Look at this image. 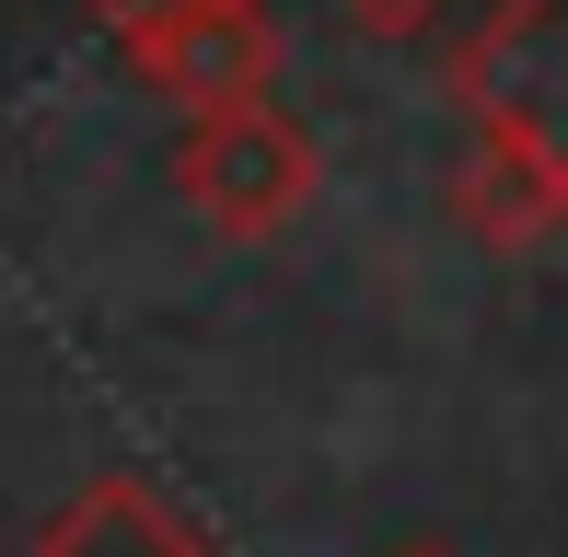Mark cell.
Segmentation results:
<instances>
[{
	"label": "cell",
	"instance_id": "obj_1",
	"mask_svg": "<svg viewBox=\"0 0 568 557\" xmlns=\"http://www.w3.org/2000/svg\"><path fill=\"white\" fill-rule=\"evenodd\" d=\"M453 117H464L453 174L464 233L499 256L568 233V0H499L453 47Z\"/></svg>",
	"mask_w": 568,
	"mask_h": 557
},
{
	"label": "cell",
	"instance_id": "obj_2",
	"mask_svg": "<svg viewBox=\"0 0 568 557\" xmlns=\"http://www.w3.org/2000/svg\"><path fill=\"white\" fill-rule=\"evenodd\" d=\"M174 198H186L221 244H267V233H291V221L314 210V140H302L278 105L186 117V140H174Z\"/></svg>",
	"mask_w": 568,
	"mask_h": 557
},
{
	"label": "cell",
	"instance_id": "obj_3",
	"mask_svg": "<svg viewBox=\"0 0 568 557\" xmlns=\"http://www.w3.org/2000/svg\"><path fill=\"white\" fill-rule=\"evenodd\" d=\"M128 70H140L174 117L267 105V82H278V23H267V0H197V12H174L163 36L128 47Z\"/></svg>",
	"mask_w": 568,
	"mask_h": 557
},
{
	"label": "cell",
	"instance_id": "obj_4",
	"mask_svg": "<svg viewBox=\"0 0 568 557\" xmlns=\"http://www.w3.org/2000/svg\"><path fill=\"white\" fill-rule=\"evenodd\" d=\"M23 557H210V535H197L151 476L105 465V476H82V488L23 535Z\"/></svg>",
	"mask_w": 568,
	"mask_h": 557
},
{
	"label": "cell",
	"instance_id": "obj_5",
	"mask_svg": "<svg viewBox=\"0 0 568 557\" xmlns=\"http://www.w3.org/2000/svg\"><path fill=\"white\" fill-rule=\"evenodd\" d=\"M337 12L359 23V36H383V47H406V36H429V23H442L453 0H337Z\"/></svg>",
	"mask_w": 568,
	"mask_h": 557
},
{
	"label": "cell",
	"instance_id": "obj_6",
	"mask_svg": "<svg viewBox=\"0 0 568 557\" xmlns=\"http://www.w3.org/2000/svg\"><path fill=\"white\" fill-rule=\"evenodd\" d=\"M82 12H93V23H105V36H116V47H140V36H163V23H174V12H197V0H82Z\"/></svg>",
	"mask_w": 568,
	"mask_h": 557
},
{
	"label": "cell",
	"instance_id": "obj_7",
	"mask_svg": "<svg viewBox=\"0 0 568 557\" xmlns=\"http://www.w3.org/2000/svg\"><path fill=\"white\" fill-rule=\"evenodd\" d=\"M395 557H453V546H395Z\"/></svg>",
	"mask_w": 568,
	"mask_h": 557
}]
</instances>
